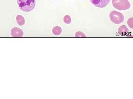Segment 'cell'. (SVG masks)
Instances as JSON below:
<instances>
[{"mask_svg":"<svg viewBox=\"0 0 133 99\" xmlns=\"http://www.w3.org/2000/svg\"><path fill=\"white\" fill-rule=\"evenodd\" d=\"M17 2L20 9L24 12L31 11L36 5L35 0H17Z\"/></svg>","mask_w":133,"mask_h":99,"instance_id":"obj_1","label":"cell"},{"mask_svg":"<svg viewBox=\"0 0 133 99\" xmlns=\"http://www.w3.org/2000/svg\"><path fill=\"white\" fill-rule=\"evenodd\" d=\"M114 7L120 10H125L130 8L131 4L128 0H113Z\"/></svg>","mask_w":133,"mask_h":99,"instance_id":"obj_2","label":"cell"},{"mask_svg":"<svg viewBox=\"0 0 133 99\" xmlns=\"http://www.w3.org/2000/svg\"><path fill=\"white\" fill-rule=\"evenodd\" d=\"M110 17L111 21L115 24H120L124 20V17L123 14L117 11H111L110 14Z\"/></svg>","mask_w":133,"mask_h":99,"instance_id":"obj_3","label":"cell"},{"mask_svg":"<svg viewBox=\"0 0 133 99\" xmlns=\"http://www.w3.org/2000/svg\"><path fill=\"white\" fill-rule=\"evenodd\" d=\"M91 3L97 7L104 8L107 6L110 0H90Z\"/></svg>","mask_w":133,"mask_h":99,"instance_id":"obj_4","label":"cell"},{"mask_svg":"<svg viewBox=\"0 0 133 99\" xmlns=\"http://www.w3.org/2000/svg\"><path fill=\"white\" fill-rule=\"evenodd\" d=\"M11 35L13 37H21L23 35V32L18 28H13L11 30Z\"/></svg>","mask_w":133,"mask_h":99,"instance_id":"obj_5","label":"cell"},{"mask_svg":"<svg viewBox=\"0 0 133 99\" xmlns=\"http://www.w3.org/2000/svg\"><path fill=\"white\" fill-rule=\"evenodd\" d=\"M118 33L121 36H125L128 34L129 30L126 25H121L118 29Z\"/></svg>","mask_w":133,"mask_h":99,"instance_id":"obj_6","label":"cell"},{"mask_svg":"<svg viewBox=\"0 0 133 99\" xmlns=\"http://www.w3.org/2000/svg\"><path fill=\"white\" fill-rule=\"evenodd\" d=\"M16 20L19 26H22L25 24V19L21 15H18L16 17Z\"/></svg>","mask_w":133,"mask_h":99,"instance_id":"obj_7","label":"cell"},{"mask_svg":"<svg viewBox=\"0 0 133 99\" xmlns=\"http://www.w3.org/2000/svg\"><path fill=\"white\" fill-rule=\"evenodd\" d=\"M52 33L54 34L56 36L60 35L62 33V29L59 26H56L53 28Z\"/></svg>","mask_w":133,"mask_h":99,"instance_id":"obj_8","label":"cell"},{"mask_svg":"<svg viewBox=\"0 0 133 99\" xmlns=\"http://www.w3.org/2000/svg\"><path fill=\"white\" fill-rule=\"evenodd\" d=\"M64 22L66 24H70L71 22V18L68 15L65 16L64 17Z\"/></svg>","mask_w":133,"mask_h":99,"instance_id":"obj_9","label":"cell"},{"mask_svg":"<svg viewBox=\"0 0 133 99\" xmlns=\"http://www.w3.org/2000/svg\"><path fill=\"white\" fill-rule=\"evenodd\" d=\"M75 36L76 37H86V36L81 31H78L75 34Z\"/></svg>","mask_w":133,"mask_h":99,"instance_id":"obj_10","label":"cell"},{"mask_svg":"<svg viewBox=\"0 0 133 99\" xmlns=\"http://www.w3.org/2000/svg\"><path fill=\"white\" fill-rule=\"evenodd\" d=\"M128 24L130 28H133V17L129 18L128 21Z\"/></svg>","mask_w":133,"mask_h":99,"instance_id":"obj_11","label":"cell"}]
</instances>
